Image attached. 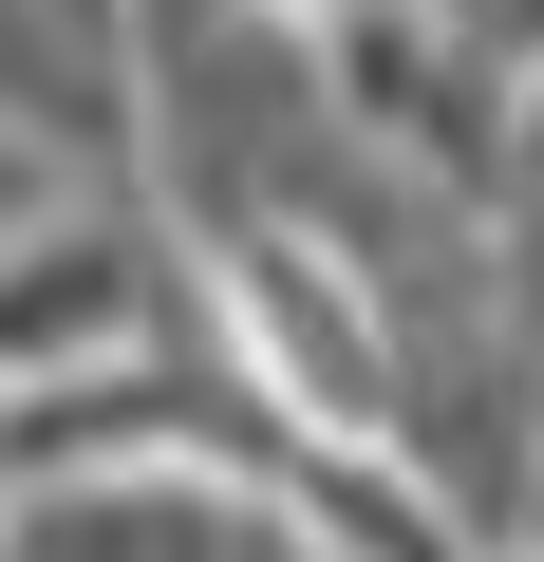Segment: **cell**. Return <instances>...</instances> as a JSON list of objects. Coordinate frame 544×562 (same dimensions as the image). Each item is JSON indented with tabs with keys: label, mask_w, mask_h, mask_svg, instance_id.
<instances>
[{
	"label": "cell",
	"mask_w": 544,
	"mask_h": 562,
	"mask_svg": "<svg viewBox=\"0 0 544 562\" xmlns=\"http://www.w3.org/2000/svg\"><path fill=\"white\" fill-rule=\"evenodd\" d=\"M0 562H338L301 469L263 450H113V469H20Z\"/></svg>",
	"instance_id": "obj_1"
},
{
	"label": "cell",
	"mask_w": 544,
	"mask_h": 562,
	"mask_svg": "<svg viewBox=\"0 0 544 562\" xmlns=\"http://www.w3.org/2000/svg\"><path fill=\"white\" fill-rule=\"evenodd\" d=\"M0 113L76 169H132L151 132V0H0Z\"/></svg>",
	"instance_id": "obj_2"
},
{
	"label": "cell",
	"mask_w": 544,
	"mask_h": 562,
	"mask_svg": "<svg viewBox=\"0 0 544 562\" xmlns=\"http://www.w3.org/2000/svg\"><path fill=\"white\" fill-rule=\"evenodd\" d=\"M57 188H76V150H57V132H20V113H0V244H20V225H38Z\"/></svg>",
	"instance_id": "obj_3"
},
{
	"label": "cell",
	"mask_w": 544,
	"mask_h": 562,
	"mask_svg": "<svg viewBox=\"0 0 544 562\" xmlns=\"http://www.w3.org/2000/svg\"><path fill=\"white\" fill-rule=\"evenodd\" d=\"M507 562H544V487H525V525H507Z\"/></svg>",
	"instance_id": "obj_4"
}]
</instances>
